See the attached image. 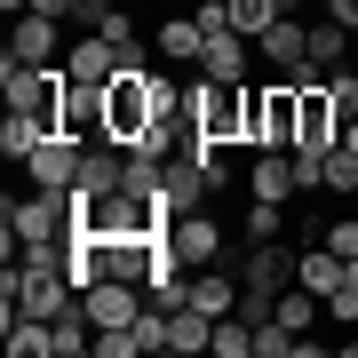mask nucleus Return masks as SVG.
<instances>
[{
  "label": "nucleus",
  "instance_id": "1",
  "mask_svg": "<svg viewBox=\"0 0 358 358\" xmlns=\"http://www.w3.org/2000/svg\"><path fill=\"white\" fill-rule=\"evenodd\" d=\"M72 231H80V199L48 192V183H32L24 199L0 207V247H8V255H24V247H64Z\"/></svg>",
  "mask_w": 358,
  "mask_h": 358
},
{
  "label": "nucleus",
  "instance_id": "2",
  "mask_svg": "<svg viewBox=\"0 0 358 358\" xmlns=\"http://www.w3.org/2000/svg\"><path fill=\"white\" fill-rule=\"evenodd\" d=\"M247 143L255 152L294 143V80H247Z\"/></svg>",
  "mask_w": 358,
  "mask_h": 358
},
{
  "label": "nucleus",
  "instance_id": "3",
  "mask_svg": "<svg viewBox=\"0 0 358 358\" xmlns=\"http://www.w3.org/2000/svg\"><path fill=\"white\" fill-rule=\"evenodd\" d=\"M192 128L207 143H247V80H199L192 88Z\"/></svg>",
  "mask_w": 358,
  "mask_h": 358
},
{
  "label": "nucleus",
  "instance_id": "4",
  "mask_svg": "<svg viewBox=\"0 0 358 358\" xmlns=\"http://www.w3.org/2000/svg\"><path fill=\"white\" fill-rule=\"evenodd\" d=\"M143 136H152V88H143V72H120L112 88H103V143L136 152Z\"/></svg>",
  "mask_w": 358,
  "mask_h": 358
},
{
  "label": "nucleus",
  "instance_id": "5",
  "mask_svg": "<svg viewBox=\"0 0 358 358\" xmlns=\"http://www.w3.org/2000/svg\"><path fill=\"white\" fill-rule=\"evenodd\" d=\"M64 64H24V56H0V96H8V112H48L56 120V96H64Z\"/></svg>",
  "mask_w": 358,
  "mask_h": 358
},
{
  "label": "nucleus",
  "instance_id": "6",
  "mask_svg": "<svg viewBox=\"0 0 358 358\" xmlns=\"http://www.w3.org/2000/svg\"><path fill=\"white\" fill-rule=\"evenodd\" d=\"M159 239H167V255H176L183 271H207V263H223V223L207 215V207H176Z\"/></svg>",
  "mask_w": 358,
  "mask_h": 358
},
{
  "label": "nucleus",
  "instance_id": "7",
  "mask_svg": "<svg viewBox=\"0 0 358 358\" xmlns=\"http://www.w3.org/2000/svg\"><path fill=\"white\" fill-rule=\"evenodd\" d=\"M294 143H343V103H334L327 80L294 88Z\"/></svg>",
  "mask_w": 358,
  "mask_h": 358
},
{
  "label": "nucleus",
  "instance_id": "8",
  "mask_svg": "<svg viewBox=\"0 0 358 358\" xmlns=\"http://www.w3.org/2000/svg\"><path fill=\"white\" fill-rule=\"evenodd\" d=\"M56 128H64L72 143H103V88L64 80V96H56Z\"/></svg>",
  "mask_w": 358,
  "mask_h": 358
},
{
  "label": "nucleus",
  "instance_id": "9",
  "mask_svg": "<svg viewBox=\"0 0 358 358\" xmlns=\"http://www.w3.org/2000/svg\"><path fill=\"white\" fill-rule=\"evenodd\" d=\"M80 152H88V143H72L64 128H56V136L24 159V176H32V183H48V192H72V183H80Z\"/></svg>",
  "mask_w": 358,
  "mask_h": 358
},
{
  "label": "nucleus",
  "instance_id": "10",
  "mask_svg": "<svg viewBox=\"0 0 358 358\" xmlns=\"http://www.w3.org/2000/svg\"><path fill=\"white\" fill-rule=\"evenodd\" d=\"M207 192H215V176H207L192 152L159 159V199H167V215H176V207H207Z\"/></svg>",
  "mask_w": 358,
  "mask_h": 358
},
{
  "label": "nucleus",
  "instance_id": "11",
  "mask_svg": "<svg viewBox=\"0 0 358 358\" xmlns=\"http://www.w3.org/2000/svg\"><path fill=\"white\" fill-rule=\"evenodd\" d=\"M120 183H128V152H120V143H88V152H80V183H72V192H80V199H112Z\"/></svg>",
  "mask_w": 358,
  "mask_h": 358
},
{
  "label": "nucleus",
  "instance_id": "12",
  "mask_svg": "<svg viewBox=\"0 0 358 358\" xmlns=\"http://www.w3.org/2000/svg\"><path fill=\"white\" fill-rule=\"evenodd\" d=\"M152 48L167 56V64H199V56H207V24H199V8H176V16L152 32Z\"/></svg>",
  "mask_w": 358,
  "mask_h": 358
},
{
  "label": "nucleus",
  "instance_id": "13",
  "mask_svg": "<svg viewBox=\"0 0 358 358\" xmlns=\"http://www.w3.org/2000/svg\"><path fill=\"white\" fill-rule=\"evenodd\" d=\"M64 72L80 80V88H112V80H120V48L103 32H80V48L64 56Z\"/></svg>",
  "mask_w": 358,
  "mask_h": 358
},
{
  "label": "nucleus",
  "instance_id": "14",
  "mask_svg": "<svg viewBox=\"0 0 358 358\" xmlns=\"http://www.w3.org/2000/svg\"><path fill=\"white\" fill-rule=\"evenodd\" d=\"M183 303H192V310H207V319H223V310H239V279H231L223 263H207V271H192Z\"/></svg>",
  "mask_w": 358,
  "mask_h": 358
},
{
  "label": "nucleus",
  "instance_id": "15",
  "mask_svg": "<svg viewBox=\"0 0 358 358\" xmlns=\"http://www.w3.org/2000/svg\"><path fill=\"white\" fill-rule=\"evenodd\" d=\"M247 48H255V40L247 32H207V56H199V80H247Z\"/></svg>",
  "mask_w": 358,
  "mask_h": 358
},
{
  "label": "nucleus",
  "instance_id": "16",
  "mask_svg": "<svg viewBox=\"0 0 358 358\" xmlns=\"http://www.w3.org/2000/svg\"><path fill=\"white\" fill-rule=\"evenodd\" d=\"M56 40H64V24H56V16H40V8H24V16H16V40H8V48L24 56V64H56Z\"/></svg>",
  "mask_w": 358,
  "mask_h": 358
},
{
  "label": "nucleus",
  "instance_id": "17",
  "mask_svg": "<svg viewBox=\"0 0 358 358\" xmlns=\"http://www.w3.org/2000/svg\"><path fill=\"white\" fill-rule=\"evenodd\" d=\"M247 192H255V199L294 207V192H303V183H294V159H287V152H263L255 167H247Z\"/></svg>",
  "mask_w": 358,
  "mask_h": 358
},
{
  "label": "nucleus",
  "instance_id": "18",
  "mask_svg": "<svg viewBox=\"0 0 358 358\" xmlns=\"http://www.w3.org/2000/svg\"><path fill=\"white\" fill-rule=\"evenodd\" d=\"M207 343H215V319L207 310H192V303L167 310V350H207Z\"/></svg>",
  "mask_w": 358,
  "mask_h": 358
},
{
  "label": "nucleus",
  "instance_id": "19",
  "mask_svg": "<svg viewBox=\"0 0 358 358\" xmlns=\"http://www.w3.org/2000/svg\"><path fill=\"white\" fill-rule=\"evenodd\" d=\"M343 56H350V24L319 16V24H310V64H319V72H343Z\"/></svg>",
  "mask_w": 358,
  "mask_h": 358
},
{
  "label": "nucleus",
  "instance_id": "20",
  "mask_svg": "<svg viewBox=\"0 0 358 358\" xmlns=\"http://www.w3.org/2000/svg\"><path fill=\"white\" fill-rule=\"evenodd\" d=\"M207 358H255V327H247L239 310H223V319H215V343H207Z\"/></svg>",
  "mask_w": 358,
  "mask_h": 358
},
{
  "label": "nucleus",
  "instance_id": "21",
  "mask_svg": "<svg viewBox=\"0 0 358 358\" xmlns=\"http://www.w3.org/2000/svg\"><path fill=\"white\" fill-rule=\"evenodd\" d=\"M223 24H231V32H247V40H263L271 24H279V8H271V0H231Z\"/></svg>",
  "mask_w": 358,
  "mask_h": 358
},
{
  "label": "nucleus",
  "instance_id": "22",
  "mask_svg": "<svg viewBox=\"0 0 358 358\" xmlns=\"http://www.w3.org/2000/svg\"><path fill=\"white\" fill-rule=\"evenodd\" d=\"M327 199H358V159L343 152V143L327 152Z\"/></svg>",
  "mask_w": 358,
  "mask_h": 358
},
{
  "label": "nucleus",
  "instance_id": "23",
  "mask_svg": "<svg viewBox=\"0 0 358 358\" xmlns=\"http://www.w3.org/2000/svg\"><path fill=\"white\" fill-rule=\"evenodd\" d=\"M279 231H287V207L279 199H255V207H247V239H279Z\"/></svg>",
  "mask_w": 358,
  "mask_h": 358
},
{
  "label": "nucleus",
  "instance_id": "24",
  "mask_svg": "<svg viewBox=\"0 0 358 358\" xmlns=\"http://www.w3.org/2000/svg\"><path fill=\"white\" fill-rule=\"evenodd\" d=\"M120 192H136V199H159V159L128 152V183H120Z\"/></svg>",
  "mask_w": 358,
  "mask_h": 358
},
{
  "label": "nucleus",
  "instance_id": "25",
  "mask_svg": "<svg viewBox=\"0 0 358 358\" xmlns=\"http://www.w3.org/2000/svg\"><path fill=\"white\" fill-rule=\"evenodd\" d=\"M112 8H120V0H72V24H80V32H96Z\"/></svg>",
  "mask_w": 358,
  "mask_h": 358
},
{
  "label": "nucleus",
  "instance_id": "26",
  "mask_svg": "<svg viewBox=\"0 0 358 358\" xmlns=\"http://www.w3.org/2000/svg\"><path fill=\"white\" fill-rule=\"evenodd\" d=\"M96 32H103V40H112V48H120V40H136V16H128V8H112V16H103Z\"/></svg>",
  "mask_w": 358,
  "mask_h": 358
},
{
  "label": "nucleus",
  "instance_id": "27",
  "mask_svg": "<svg viewBox=\"0 0 358 358\" xmlns=\"http://www.w3.org/2000/svg\"><path fill=\"white\" fill-rule=\"evenodd\" d=\"M327 310H334L343 327H358V287H334V294H327Z\"/></svg>",
  "mask_w": 358,
  "mask_h": 358
},
{
  "label": "nucleus",
  "instance_id": "28",
  "mask_svg": "<svg viewBox=\"0 0 358 358\" xmlns=\"http://www.w3.org/2000/svg\"><path fill=\"white\" fill-rule=\"evenodd\" d=\"M327 16H334V24H350V32H358V0H327Z\"/></svg>",
  "mask_w": 358,
  "mask_h": 358
},
{
  "label": "nucleus",
  "instance_id": "29",
  "mask_svg": "<svg viewBox=\"0 0 358 358\" xmlns=\"http://www.w3.org/2000/svg\"><path fill=\"white\" fill-rule=\"evenodd\" d=\"M40 16H56V24H72V0H32Z\"/></svg>",
  "mask_w": 358,
  "mask_h": 358
},
{
  "label": "nucleus",
  "instance_id": "30",
  "mask_svg": "<svg viewBox=\"0 0 358 358\" xmlns=\"http://www.w3.org/2000/svg\"><path fill=\"white\" fill-rule=\"evenodd\" d=\"M343 152H350V159H358V120H343Z\"/></svg>",
  "mask_w": 358,
  "mask_h": 358
},
{
  "label": "nucleus",
  "instance_id": "31",
  "mask_svg": "<svg viewBox=\"0 0 358 358\" xmlns=\"http://www.w3.org/2000/svg\"><path fill=\"white\" fill-rule=\"evenodd\" d=\"M271 8H279V16H303V0H271Z\"/></svg>",
  "mask_w": 358,
  "mask_h": 358
},
{
  "label": "nucleus",
  "instance_id": "32",
  "mask_svg": "<svg viewBox=\"0 0 358 358\" xmlns=\"http://www.w3.org/2000/svg\"><path fill=\"white\" fill-rule=\"evenodd\" d=\"M0 8H8V16H24V8H32V0H0Z\"/></svg>",
  "mask_w": 358,
  "mask_h": 358
},
{
  "label": "nucleus",
  "instance_id": "33",
  "mask_svg": "<svg viewBox=\"0 0 358 358\" xmlns=\"http://www.w3.org/2000/svg\"><path fill=\"white\" fill-rule=\"evenodd\" d=\"M167 8H199V0H167Z\"/></svg>",
  "mask_w": 358,
  "mask_h": 358
},
{
  "label": "nucleus",
  "instance_id": "34",
  "mask_svg": "<svg viewBox=\"0 0 358 358\" xmlns=\"http://www.w3.org/2000/svg\"><path fill=\"white\" fill-rule=\"evenodd\" d=\"M199 8H231V0H199Z\"/></svg>",
  "mask_w": 358,
  "mask_h": 358
}]
</instances>
